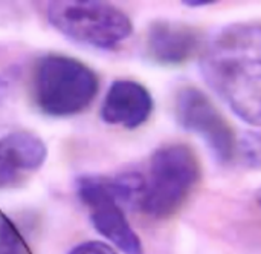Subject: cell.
Listing matches in <instances>:
<instances>
[{
	"instance_id": "14",
	"label": "cell",
	"mask_w": 261,
	"mask_h": 254,
	"mask_svg": "<svg viewBox=\"0 0 261 254\" xmlns=\"http://www.w3.org/2000/svg\"><path fill=\"white\" fill-rule=\"evenodd\" d=\"M255 199H257V204L261 207V189L257 192V195H255Z\"/></svg>"
},
{
	"instance_id": "13",
	"label": "cell",
	"mask_w": 261,
	"mask_h": 254,
	"mask_svg": "<svg viewBox=\"0 0 261 254\" xmlns=\"http://www.w3.org/2000/svg\"><path fill=\"white\" fill-rule=\"evenodd\" d=\"M187 6H208V5H213V2H185Z\"/></svg>"
},
{
	"instance_id": "8",
	"label": "cell",
	"mask_w": 261,
	"mask_h": 254,
	"mask_svg": "<svg viewBox=\"0 0 261 254\" xmlns=\"http://www.w3.org/2000/svg\"><path fill=\"white\" fill-rule=\"evenodd\" d=\"M47 158V147L31 132H11L0 138V189L15 182L23 172H34Z\"/></svg>"
},
{
	"instance_id": "4",
	"label": "cell",
	"mask_w": 261,
	"mask_h": 254,
	"mask_svg": "<svg viewBox=\"0 0 261 254\" xmlns=\"http://www.w3.org/2000/svg\"><path fill=\"white\" fill-rule=\"evenodd\" d=\"M46 15L69 40L104 51L118 48L133 32L130 17L106 2L57 0L47 5Z\"/></svg>"
},
{
	"instance_id": "3",
	"label": "cell",
	"mask_w": 261,
	"mask_h": 254,
	"mask_svg": "<svg viewBox=\"0 0 261 254\" xmlns=\"http://www.w3.org/2000/svg\"><path fill=\"white\" fill-rule=\"evenodd\" d=\"M200 173V163L188 146H161L151 155L148 172L144 175L139 209L153 218L176 213L197 186Z\"/></svg>"
},
{
	"instance_id": "11",
	"label": "cell",
	"mask_w": 261,
	"mask_h": 254,
	"mask_svg": "<svg viewBox=\"0 0 261 254\" xmlns=\"http://www.w3.org/2000/svg\"><path fill=\"white\" fill-rule=\"evenodd\" d=\"M242 159L249 167H261V133H248L240 144Z\"/></svg>"
},
{
	"instance_id": "2",
	"label": "cell",
	"mask_w": 261,
	"mask_h": 254,
	"mask_svg": "<svg viewBox=\"0 0 261 254\" xmlns=\"http://www.w3.org/2000/svg\"><path fill=\"white\" fill-rule=\"evenodd\" d=\"M34 101L50 117H70L86 110L95 100L99 80L83 61L50 54L43 57L34 71Z\"/></svg>"
},
{
	"instance_id": "5",
	"label": "cell",
	"mask_w": 261,
	"mask_h": 254,
	"mask_svg": "<svg viewBox=\"0 0 261 254\" xmlns=\"http://www.w3.org/2000/svg\"><path fill=\"white\" fill-rule=\"evenodd\" d=\"M176 120L188 132L199 135L219 163L228 164L234 159L237 140L222 115L200 89L187 86L176 95Z\"/></svg>"
},
{
	"instance_id": "12",
	"label": "cell",
	"mask_w": 261,
	"mask_h": 254,
	"mask_svg": "<svg viewBox=\"0 0 261 254\" xmlns=\"http://www.w3.org/2000/svg\"><path fill=\"white\" fill-rule=\"evenodd\" d=\"M69 254H118L116 250L101 241H86L75 245Z\"/></svg>"
},
{
	"instance_id": "6",
	"label": "cell",
	"mask_w": 261,
	"mask_h": 254,
	"mask_svg": "<svg viewBox=\"0 0 261 254\" xmlns=\"http://www.w3.org/2000/svg\"><path fill=\"white\" fill-rule=\"evenodd\" d=\"M145 48L154 63L179 66L202 49V34L187 23L159 20L150 25Z\"/></svg>"
},
{
	"instance_id": "7",
	"label": "cell",
	"mask_w": 261,
	"mask_h": 254,
	"mask_svg": "<svg viewBox=\"0 0 261 254\" xmlns=\"http://www.w3.org/2000/svg\"><path fill=\"white\" fill-rule=\"evenodd\" d=\"M153 112V97L145 86L133 80H116L101 106V118L110 126L136 129Z\"/></svg>"
},
{
	"instance_id": "10",
	"label": "cell",
	"mask_w": 261,
	"mask_h": 254,
	"mask_svg": "<svg viewBox=\"0 0 261 254\" xmlns=\"http://www.w3.org/2000/svg\"><path fill=\"white\" fill-rule=\"evenodd\" d=\"M0 254H28L24 241L14 224L0 213Z\"/></svg>"
},
{
	"instance_id": "1",
	"label": "cell",
	"mask_w": 261,
	"mask_h": 254,
	"mask_svg": "<svg viewBox=\"0 0 261 254\" xmlns=\"http://www.w3.org/2000/svg\"><path fill=\"white\" fill-rule=\"evenodd\" d=\"M200 71L242 121L261 127V23H232L202 49Z\"/></svg>"
},
{
	"instance_id": "9",
	"label": "cell",
	"mask_w": 261,
	"mask_h": 254,
	"mask_svg": "<svg viewBox=\"0 0 261 254\" xmlns=\"http://www.w3.org/2000/svg\"><path fill=\"white\" fill-rule=\"evenodd\" d=\"M93 228L124 254H142V242L125 218L124 209L106 201L89 207Z\"/></svg>"
}]
</instances>
